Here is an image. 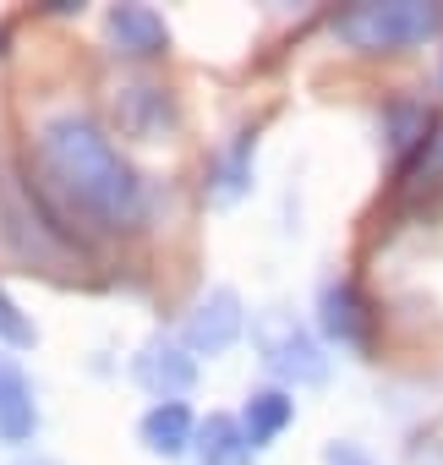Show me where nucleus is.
Here are the masks:
<instances>
[{
	"label": "nucleus",
	"instance_id": "16",
	"mask_svg": "<svg viewBox=\"0 0 443 465\" xmlns=\"http://www.w3.org/2000/svg\"><path fill=\"white\" fill-rule=\"evenodd\" d=\"M323 460H329V465H378V460H367L356 443H329V449H323Z\"/></svg>",
	"mask_w": 443,
	"mask_h": 465
},
{
	"label": "nucleus",
	"instance_id": "8",
	"mask_svg": "<svg viewBox=\"0 0 443 465\" xmlns=\"http://www.w3.org/2000/svg\"><path fill=\"white\" fill-rule=\"evenodd\" d=\"M137 438H143L148 454L181 460V454H192V443H197V416H192L186 400H153V405L143 411V421H137Z\"/></svg>",
	"mask_w": 443,
	"mask_h": 465
},
{
	"label": "nucleus",
	"instance_id": "13",
	"mask_svg": "<svg viewBox=\"0 0 443 465\" xmlns=\"http://www.w3.org/2000/svg\"><path fill=\"white\" fill-rule=\"evenodd\" d=\"M290 421H296V394L290 389H252L247 405H241V427H247L252 449H269Z\"/></svg>",
	"mask_w": 443,
	"mask_h": 465
},
{
	"label": "nucleus",
	"instance_id": "10",
	"mask_svg": "<svg viewBox=\"0 0 443 465\" xmlns=\"http://www.w3.org/2000/svg\"><path fill=\"white\" fill-rule=\"evenodd\" d=\"M34 432H39V400H34V383H28V372H23L17 361L0 356V443L23 449V443H34Z\"/></svg>",
	"mask_w": 443,
	"mask_h": 465
},
{
	"label": "nucleus",
	"instance_id": "15",
	"mask_svg": "<svg viewBox=\"0 0 443 465\" xmlns=\"http://www.w3.org/2000/svg\"><path fill=\"white\" fill-rule=\"evenodd\" d=\"M0 345H12V351H34L39 345V329H34V318L17 307V296L0 285Z\"/></svg>",
	"mask_w": 443,
	"mask_h": 465
},
{
	"label": "nucleus",
	"instance_id": "12",
	"mask_svg": "<svg viewBox=\"0 0 443 465\" xmlns=\"http://www.w3.org/2000/svg\"><path fill=\"white\" fill-rule=\"evenodd\" d=\"M197 465H252L258 449L241 427V416H225V411H213L208 421H197V443H192Z\"/></svg>",
	"mask_w": 443,
	"mask_h": 465
},
{
	"label": "nucleus",
	"instance_id": "5",
	"mask_svg": "<svg viewBox=\"0 0 443 465\" xmlns=\"http://www.w3.org/2000/svg\"><path fill=\"white\" fill-rule=\"evenodd\" d=\"M318 329H323V340L340 345V351H356V356L372 351L378 318H372V302L361 296L356 280H329V285L318 291Z\"/></svg>",
	"mask_w": 443,
	"mask_h": 465
},
{
	"label": "nucleus",
	"instance_id": "2",
	"mask_svg": "<svg viewBox=\"0 0 443 465\" xmlns=\"http://www.w3.org/2000/svg\"><path fill=\"white\" fill-rule=\"evenodd\" d=\"M329 28L340 45L361 55H399L443 34V6H427V0H361V6L334 12Z\"/></svg>",
	"mask_w": 443,
	"mask_h": 465
},
{
	"label": "nucleus",
	"instance_id": "11",
	"mask_svg": "<svg viewBox=\"0 0 443 465\" xmlns=\"http://www.w3.org/2000/svg\"><path fill=\"white\" fill-rule=\"evenodd\" d=\"M115 115H121V132L153 143V137H164V132L175 126V99H170V88L132 83V88L115 94Z\"/></svg>",
	"mask_w": 443,
	"mask_h": 465
},
{
	"label": "nucleus",
	"instance_id": "6",
	"mask_svg": "<svg viewBox=\"0 0 443 465\" xmlns=\"http://www.w3.org/2000/svg\"><path fill=\"white\" fill-rule=\"evenodd\" d=\"M132 378L153 394V400H181L192 383H197V356L181 345V340H164V334H153L143 351H137V361H132Z\"/></svg>",
	"mask_w": 443,
	"mask_h": 465
},
{
	"label": "nucleus",
	"instance_id": "3",
	"mask_svg": "<svg viewBox=\"0 0 443 465\" xmlns=\"http://www.w3.org/2000/svg\"><path fill=\"white\" fill-rule=\"evenodd\" d=\"M252 340H258L263 367H269L280 383H290V389H312V383H323V378H329L323 340H318L307 323H296L290 312H258Z\"/></svg>",
	"mask_w": 443,
	"mask_h": 465
},
{
	"label": "nucleus",
	"instance_id": "9",
	"mask_svg": "<svg viewBox=\"0 0 443 465\" xmlns=\"http://www.w3.org/2000/svg\"><path fill=\"white\" fill-rule=\"evenodd\" d=\"M252 159H258V126H241L225 148L213 153V164H208V181H202L208 203L231 208L236 197H247V186H252Z\"/></svg>",
	"mask_w": 443,
	"mask_h": 465
},
{
	"label": "nucleus",
	"instance_id": "4",
	"mask_svg": "<svg viewBox=\"0 0 443 465\" xmlns=\"http://www.w3.org/2000/svg\"><path fill=\"white\" fill-rule=\"evenodd\" d=\"M241 334H247V307L231 285H208L181 318V345L192 356H225Z\"/></svg>",
	"mask_w": 443,
	"mask_h": 465
},
{
	"label": "nucleus",
	"instance_id": "1",
	"mask_svg": "<svg viewBox=\"0 0 443 465\" xmlns=\"http://www.w3.org/2000/svg\"><path fill=\"white\" fill-rule=\"evenodd\" d=\"M34 170L39 197L55 208L61 224L88 219L99 230H137L148 213V186L132 170V159L99 132V121L77 110H61L34 132Z\"/></svg>",
	"mask_w": 443,
	"mask_h": 465
},
{
	"label": "nucleus",
	"instance_id": "14",
	"mask_svg": "<svg viewBox=\"0 0 443 465\" xmlns=\"http://www.w3.org/2000/svg\"><path fill=\"white\" fill-rule=\"evenodd\" d=\"M383 126H389V143H394V153H399V164H410L421 148H427V137H432V110L427 104H416V99H394L389 110H383Z\"/></svg>",
	"mask_w": 443,
	"mask_h": 465
},
{
	"label": "nucleus",
	"instance_id": "7",
	"mask_svg": "<svg viewBox=\"0 0 443 465\" xmlns=\"http://www.w3.org/2000/svg\"><path fill=\"white\" fill-rule=\"evenodd\" d=\"M104 34H110L115 55H126V61H159V55H170V23L153 6H110L104 12Z\"/></svg>",
	"mask_w": 443,
	"mask_h": 465
}]
</instances>
